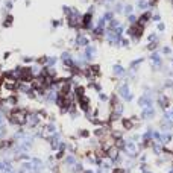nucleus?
<instances>
[{
    "label": "nucleus",
    "mask_w": 173,
    "mask_h": 173,
    "mask_svg": "<svg viewBox=\"0 0 173 173\" xmlns=\"http://www.w3.org/2000/svg\"><path fill=\"white\" fill-rule=\"evenodd\" d=\"M172 140H173L172 132H161V144H169Z\"/></svg>",
    "instance_id": "obj_25"
},
{
    "label": "nucleus",
    "mask_w": 173,
    "mask_h": 173,
    "mask_svg": "<svg viewBox=\"0 0 173 173\" xmlns=\"http://www.w3.org/2000/svg\"><path fill=\"white\" fill-rule=\"evenodd\" d=\"M129 118H131V120H132V121H134V123H137V121H138V120H140V117H138V115H135V114H134V115H132V117H129Z\"/></svg>",
    "instance_id": "obj_58"
},
{
    "label": "nucleus",
    "mask_w": 173,
    "mask_h": 173,
    "mask_svg": "<svg viewBox=\"0 0 173 173\" xmlns=\"http://www.w3.org/2000/svg\"><path fill=\"white\" fill-rule=\"evenodd\" d=\"M154 102H155V96L154 93L149 90V91H146L143 93V96L138 99V106L143 109V108H147V106H154Z\"/></svg>",
    "instance_id": "obj_3"
},
{
    "label": "nucleus",
    "mask_w": 173,
    "mask_h": 173,
    "mask_svg": "<svg viewBox=\"0 0 173 173\" xmlns=\"http://www.w3.org/2000/svg\"><path fill=\"white\" fill-rule=\"evenodd\" d=\"M35 111H37V114H38V117H40L41 120H47V118H49V114H50L46 108H38V109H35Z\"/></svg>",
    "instance_id": "obj_29"
},
{
    "label": "nucleus",
    "mask_w": 173,
    "mask_h": 173,
    "mask_svg": "<svg viewBox=\"0 0 173 173\" xmlns=\"http://www.w3.org/2000/svg\"><path fill=\"white\" fill-rule=\"evenodd\" d=\"M76 103H78L79 111H82L84 114H87V112H91V111H93V109H91V99H90L88 96H84V97L78 99Z\"/></svg>",
    "instance_id": "obj_7"
},
{
    "label": "nucleus",
    "mask_w": 173,
    "mask_h": 173,
    "mask_svg": "<svg viewBox=\"0 0 173 173\" xmlns=\"http://www.w3.org/2000/svg\"><path fill=\"white\" fill-rule=\"evenodd\" d=\"M149 20H152V12H151V11H146V12H143V14L138 17V23L143 24V26H146Z\"/></svg>",
    "instance_id": "obj_20"
},
{
    "label": "nucleus",
    "mask_w": 173,
    "mask_h": 173,
    "mask_svg": "<svg viewBox=\"0 0 173 173\" xmlns=\"http://www.w3.org/2000/svg\"><path fill=\"white\" fill-rule=\"evenodd\" d=\"M132 12H134V6H132V5H126V6H125V9H123V14H125L126 17H128V15H131Z\"/></svg>",
    "instance_id": "obj_41"
},
{
    "label": "nucleus",
    "mask_w": 173,
    "mask_h": 173,
    "mask_svg": "<svg viewBox=\"0 0 173 173\" xmlns=\"http://www.w3.org/2000/svg\"><path fill=\"white\" fill-rule=\"evenodd\" d=\"M120 123H121V128L125 129V131H132V129L135 128V123H134L129 117H121Z\"/></svg>",
    "instance_id": "obj_14"
},
{
    "label": "nucleus",
    "mask_w": 173,
    "mask_h": 173,
    "mask_svg": "<svg viewBox=\"0 0 173 173\" xmlns=\"http://www.w3.org/2000/svg\"><path fill=\"white\" fill-rule=\"evenodd\" d=\"M114 111H115V112H118L120 115H123V112H125V105H123V103L120 102V103L114 108Z\"/></svg>",
    "instance_id": "obj_42"
},
{
    "label": "nucleus",
    "mask_w": 173,
    "mask_h": 173,
    "mask_svg": "<svg viewBox=\"0 0 173 173\" xmlns=\"http://www.w3.org/2000/svg\"><path fill=\"white\" fill-rule=\"evenodd\" d=\"M164 88H172L173 90V79H167L164 82Z\"/></svg>",
    "instance_id": "obj_50"
},
{
    "label": "nucleus",
    "mask_w": 173,
    "mask_h": 173,
    "mask_svg": "<svg viewBox=\"0 0 173 173\" xmlns=\"http://www.w3.org/2000/svg\"><path fill=\"white\" fill-rule=\"evenodd\" d=\"M143 61H144V58H138V59H134V61H131V64H129V68H131V71H137L138 70V65L140 64H143Z\"/></svg>",
    "instance_id": "obj_27"
},
{
    "label": "nucleus",
    "mask_w": 173,
    "mask_h": 173,
    "mask_svg": "<svg viewBox=\"0 0 173 173\" xmlns=\"http://www.w3.org/2000/svg\"><path fill=\"white\" fill-rule=\"evenodd\" d=\"M172 167H173V160H172Z\"/></svg>",
    "instance_id": "obj_63"
},
{
    "label": "nucleus",
    "mask_w": 173,
    "mask_h": 173,
    "mask_svg": "<svg viewBox=\"0 0 173 173\" xmlns=\"http://www.w3.org/2000/svg\"><path fill=\"white\" fill-rule=\"evenodd\" d=\"M146 49L149 52H157V49H158V41H154V43H149L146 46Z\"/></svg>",
    "instance_id": "obj_38"
},
{
    "label": "nucleus",
    "mask_w": 173,
    "mask_h": 173,
    "mask_svg": "<svg viewBox=\"0 0 173 173\" xmlns=\"http://www.w3.org/2000/svg\"><path fill=\"white\" fill-rule=\"evenodd\" d=\"M64 24V20H52L50 21V28L52 29H56V28H61Z\"/></svg>",
    "instance_id": "obj_36"
},
{
    "label": "nucleus",
    "mask_w": 173,
    "mask_h": 173,
    "mask_svg": "<svg viewBox=\"0 0 173 173\" xmlns=\"http://www.w3.org/2000/svg\"><path fill=\"white\" fill-rule=\"evenodd\" d=\"M21 62H23L24 65H32V64H35V56L24 55V56H21Z\"/></svg>",
    "instance_id": "obj_30"
},
{
    "label": "nucleus",
    "mask_w": 173,
    "mask_h": 173,
    "mask_svg": "<svg viewBox=\"0 0 173 173\" xmlns=\"http://www.w3.org/2000/svg\"><path fill=\"white\" fill-rule=\"evenodd\" d=\"M11 55H12V52H11V50H6V52H3L2 59H3V61H8V59L11 58Z\"/></svg>",
    "instance_id": "obj_47"
},
{
    "label": "nucleus",
    "mask_w": 173,
    "mask_h": 173,
    "mask_svg": "<svg viewBox=\"0 0 173 173\" xmlns=\"http://www.w3.org/2000/svg\"><path fill=\"white\" fill-rule=\"evenodd\" d=\"M140 170H141V173H146V172H149V167L144 163V164H140Z\"/></svg>",
    "instance_id": "obj_52"
},
{
    "label": "nucleus",
    "mask_w": 173,
    "mask_h": 173,
    "mask_svg": "<svg viewBox=\"0 0 173 173\" xmlns=\"http://www.w3.org/2000/svg\"><path fill=\"white\" fill-rule=\"evenodd\" d=\"M29 173H34V172H29Z\"/></svg>",
    "instance_id": "obj_64"
},
{
    "label": "nucleus",
    "mask_w": 173,
    "mask_h": 173,
    "mask_svg": "<svg viewBox=\"0 0 173 173\" xmlns=\"http://www.w3.org/2000/svg\"><path fill=\"white\" fill-rule=\"evenodd\" d=\"M62 46H64V40H59V41L55 43V47H59V49H61Z\"/></svg>",
    "instance_id": "obj_57"
},
{
    "label": "nucleus",
    "mask_w": 173,
    "mask_h": 173,
    "mask_svg": "<svg viewBox=\"0 0 173 173\" xmlns=\"http://www.w3.org/2000/svg\"><path fill=\"white\" fill-rule=\"evenodd\" d=\"M155 114H157L155 106H147V108H143V109H141L140 118H141V120H151V118L155 117Z\"/></svg>",
    "instance_id": "obj_12"
},
{
    "label": "nucleus",
    "mask_w": 173,
    "mask_h": 173,
    "mask_svg": "<svg viewBox=\"0 0 173 173\" xmlns=\"http://www.w3.org/2000/svg\"><path fill=\"white\" fill-rule=\"evenodd\" d=\"M87 12H90V14H94V12H96V6H94V5L88 6V11H87Z\"/></svg>",
    "instance_id": "obj_56"
},
{
    "label": "nucleus",
    "mask_w": 173,
    "mask_h": 173,
    "mask_svg": "<svg viewBox=\"0 0 173 173\" xmlns=\"http://www.w3.org/2000/svg\"><path fill=\"white\" fill-rule=\"evenodd\" d=\"M120 46L129 47V38H121V40H120Z\"/></svg>",
    "instance_id": "obj_48"
},
{
    "label": "nucleus",
    "mask_w": 173,
    "mask_h": 173,
    "mask_svg": "<svg viewBox=\"0 0 173 173\" xmlns=\"http://www.w3.org/2000/svg\"><path fill=\"white\" fill-rule=\"evenodd\" d=\"M3 90L8 91V93H17V82H8V81H5Z\"/></svg>",
    "instance_id": "obj_23"
},
{
    "label": "nucleus",
    "mask_w": 173,
    "mask_h": 173,
    "mask_svg": "<svg viewBox=\"0 0 173 173\" xmlns=\"http://www.w3.org/2000/svg\"><path fill=\"white\" fill-rule=\"evenodd\" d=\"M84 173H94V170H91V169H85Z\"/></svg>",
    "instance_id": "obj_60"
},
{
    "label": "nucleus",
    "mask_w": 173,
    "mask_h": 173,
    "mask_svg": "<svg viewBox=\"0 0 173 173\" xmlns=\"http://www.w3.org/2000/svg\"><path fill=\"white\" fill-rule=\"evenodd\" d=\"M31 90V84H21V82H17V93L18 94H24Z\"/></svg>",
    "instance_id": "obj_22"
},
{
    "label": "nucleus",
    "mask_w": 173,
    "mask_h": 173,
    "mask_svg": "<svg viewBox=\"0 0 173 173\" xmlns=\"http://www.w3.org/2000/svg\"><path fill=\"white\" fill-rule=\"evenodd\" d=\"M102 17H103V20H105V21H106V24H108V23L114 18V12H112V11H105Z\"/></svg>",
    "instance_id": "obj_33"
},
{
    "label": "nucleus",
    "mask_w": 173,
    "mask_h": 173,
    "mask_svg": "<svg viewBox=\"0 0 173 173\" xmlns=\"http://www.w3.org/2000/svg\"><path fill=\"white\" fill-rule=\"evenodd\" d=\"M126 35L131 40H134V41H140L143 38V35H144V26H143V24H140V23L131 24V26L126 29Z\"/></svg>",
    "instance_id": "obj_1"
},
{
    "label": "nucleus",
    "mask_w": 173,
    "mask_h": 173,
    "mask_svg": "<svg viewBox=\"0 0 173 173\" xmlns=\"http://www.w3.org/2000/svg\"><path fill=\"white\" fill-rule=\"evenodd\" d=\"M40 125H41V118L38 117V114H37L35 109H31L29 114H28V125L26 126L29 128L31 132H34V131H37L40 128Z\"/></svg>",
    "instance_id": "obj_2"
},
{
    "label": "nucleus",
    "mask_w": 173,
    "mask_h": 173,
    "mask_svg": "<svg viewBox=\"0 0 173 173\" xmlns=\"http://www.w3.org/2000/svg\"><path fill=\"white\" fill-rule=\"evenodd\" d=\"M164 29H166V24H164V23H158V24H157V31H158V32H163Z\"/></svg>",
    "instance_id": "obj_53"
},
{
    "label": "nucleus",
    "mask_w": 173,
    "mask_h": 173,
    "mask_svg": "<svg viewBox=\"0 0 173 173\" xmlns=\"http://www.w3.org/2000/svg\"><path fill=\"white\" fill-rule=\"evenodd\" d=\"M26 97L29 99V100H38V94H37V91L32 90V88L26 93Z\"/></svg>",
    "instance_id": "obj_32"
},
{
    "label": "nucleus",
    "mask_w": 173,
    "mask_h": 173,
    "mask_svg": "<svg viewBox=\"0 0 173 173\" xmlns=\"http://www.w3.org/2000/svg\"><path fill=\"white\" fill-rule=\"evenodd\" d=\"M140 161H141V164H144V163L147 161V155H141V157H140Z\"/></svg>",
    "instance_id": "obj_59"
},
{
    "label": "nucleus",
    "mask_w": 173,
    "mask_h": 173,
    "mask_svg": "<svg viewBox=\"0 0 173 173\" xmlns=\"http://www.w3.org/2000/svg\"><path fill=\"white\" fill-rule=\"evenodd\" d=\"M2 125H6V118H5V115L0 114V126H2Z\"/></svg>",
    "instance_id": "obj_55"
},
{
    "label": "nucleus",
    "mask_w": 173,
    "mask_h": 173,
    "mask_svg": "<svg viewBox=\"0 0 173 173\" xmlns=\"http://www.w3.org/2000/svg\"><path fill=\"white\" fill-rule=\"evenodd\" d=\"M161 52H163V55H167V56H169V55H172V53H173V49H172V47H169V46H164Z\"/></svg>",
    "instance_id": "obj_45"
},
{
    "label": "nucleus",
    "mask_w": 173,
    "mask_h": 173,
    "mask_svg": "<svg viewBox=\"0 0 173 173\" xmlns=\"http://www.w3.org/2000/svg\"><path fill=\"white\" fill-rule=\"evenodd\" d=\"M58 61H59V58H58V56H55V55L49 56V58H47V67H56Z\"/></svg>",
    "instance_id": "obj_31"
},
{
    "label": "nucleus",
    "mask_w": 173,
    "mask_h": 173,
    "mask_svg": "<svg viewBox=\"0 0 173 173\" xmlns=\"http://www.w3.org/2000/svg\"><path fill=\"white\" fill-rule=\"evenodd\" d=\"M157 103H158V105H160L164 111H166V109L170 106V99H169L166 94L160 93V94H158V99H157Z\"/></svg>",
    "instance_id": "obj_13"
},
{
    "label": "nucleus",
    "mask_w": 173,
    "mask_h": 173,
    "mask_svg": "<svg viewBox=\"0 0 173 173\" xmlns=\"http://www.w3.org/2000/svg\"><path fill=\"white\" fill-rule=\"evenodd\" d=\"M112 75L115 78H123L126 75V70H125V67H123L121 64H114L112 65Z\"/></svg>",
    "instance_id": "obj_15"
},
{
    "label": "nucleus",
    "mask_w": 173,
    "mask_h": 173,
    "mask_svg": "<svg viewBox=\"0 0 173 173\" xmlns=\"http://www.w3.org/2000/svg\"><path fill=\"white\" fill-rule=\"evenodd\" d=\"M59 61L62 62V67H67V68H70V67L75 65L73 53H71L70 50H62V53H61V56H59Z\"/></svg>",
    "instance_id": "obj_8"
},
{
    "label": "nucleus",
    "mask_w": 173,
    "mask_h": 173,
    "mask_svg": "<svg viewBox=\"0 0 173 173\" xmlns=\"http://www.w3.org/2000/svg\"><path fill=\"white\" fill-rule=\"evenodd\" d=\"M47 58H49V55L35 56V64H37V65H40V67H44V65H47Z\"/></svg>",
    "instance_id": "obj_26"
},
{
    "label": "nucleus",
    "mask_w": 173,
    "mask_h": 173,
    "mask_svg": "<svg viewBox=\"0 0 173 173\" xmlns=\"http://www.w3.org/2000/svg\"><path fill=\"white\" fill-rule=\"evenodd\" d=\"M170 61H172V64H173V58H172V59H170Z\"/></svg>",
    "instance_id": "obj_62"
},
{
    "label": "nucleus",
    "mask_w": 173,
    "mask_h": 173,
    "mask_svg": "<svg viewBox=\"0 0 173 173\" xmlns=\"http://www.w3.org/2000/svg\"><path fill=\"white\" fill-rule=\"evenodd\" d=\"M152 20L155 21V23H160V20H161V15L157 12V14H152Z\"/></svg>",
    "instance_id": "obj_54"
},
{
    "label": "nucleus",
    "mask_w": 173,
    "mask_h": 173,
    "mask_svg": "<svg viewBox=\"0 0 173 173\" xmlns=\"http://www.w3.org/2000/svg\"><path fill=\"white\" fill-rule=\"evenodd\" d=\"M88 68H90V71H91V75H93L94 79L102 76V70H100V65H99V64H90Z\"/></svg>",
    "instance_id": "obj_19"
},
{
    "label": "nucleus",
    "mask_w": 173,
    "mask_h": 173,
    "mask_svg": "<svg viewBox=\"0 0 173 173\" xmlns=\"http://www.w3.org/2000/svg\"><path fill=\"white\" fill-rule=\"evenodd\" d=\"M94 29V17L90 12L82 14V23H81V31L84 32H91Z\"/></svg>",
    "instance_id": "obj_4"
},
{
    "label": "nucleus",
    "mask_w": 173,
    "mask_h": 173,
    "mask_svg": "<svg viewBox=\"0 0 173 173\" xmlns=\"http://www.w3.org/2000/svg\"><path fill=\"white\" fill-rule=\"evenodd\" d=\"M56 97H58V91L56 90H49L46 97H44V103H55Z\"/></svg>",
    "instance_id": "obj_17"
},
{
    "label": "nucleus",
    "mask_w": 173,
    "mask_h": 173,
    "mask_svg": "<svg viewBox=\"0 0 173 173\" xmlns=\"http://www.w3.org/2000/svg\"><path fill=\"white\" fill-rule=\"evenodd\" d=\"M123 9H125V6H123V3H120V2H118V3H115V5H114V11H112V12H114V14H121V12H123Z\"/></svg>",
    "instance_id": "obj_39"
},
{
    "label": "nucleus",
    "mask_w": 173,
    "mask_h": 173,
    "mask_svg": "<svg viewBox=\"0 0 173 173\" xmlns=\"http://www.w3.org/2000/svg\"><path fill=\"white\" fill-rule=\"evenodd\" d=\"M163 120H164V121H167V120H172V111H170V112L164 111V114H163Z\"/></svg>",
    "instance_id": "obj_49"
},
{
    "label": "nucleus",
    "mask_w": 173,
    "mask_h": 173,
    "mask_svg": "<svg viewBox=\"0 0 173 173\" xmlns=\"http://www.w3.org/2000/svg\"><path fill=\"white\" fill-rule=\"evenodd\" d=\"M65 155H67V152H65V151H58V152H55V155H53V157H55V160H56V161H62V160L65 158Z\"/></svg>",
    "instance_id": "obj_35"
},
{
    "label": "nucleus",
    "mask_w": 173,
    "mask_h": 173,
    "mask_svg": "<svg viewBox=\"0 0 173 173\" xmlns=\"http://www.w3.org/2000/svg\"><path fill=\"white\" fill-rule=\"evenodd\" d=\"M137 6H138V9H140V11H143V12H146L147 9L151 8V5H149V2H147V0H138Z\"/></svg>",
    "instance_id": "obj_28"
},
{
    "label": "nucleus",
    "mask_w": 173,
    "mask_h": 173,
    "mask_svg": "<svg viewBox=\"0 0 173 173\" xmlns=\"http://www.w3.org/2000/svg\"><path fill=\"white\" fill-rule=\"evenodd\" d=\"M84 58L87 59V62L88 64H91V61L96 58V55H97V47H96V44H90V46H87L85 49H84Z\"/></svg>",
    "instance_id": "obj_9"
},
{
    "label": "nucleus",
    "mask_w": 173,
    "mask_h": 173,
    "mask_svg": "<svg viewBox=\"0 0 173 173\" xmlns=\"http://www.w3.org/2000/svg\"><path fill=\"white\" fill-rule=\"evenodd\" d=\"M5 100H6V105L9 108L20 106V96H18V93H9L8 96H5Z\"/></svg>",
    "instance_id": "obj_10"
},
{
    "label": "nucleus",
    "mask_w": 173,
    "mask_h": 173,
    "mask_svg": "<svg viewBox=\"0 0 173 173\" xmlns=\"http://www.w3.org/2000/svg\"><path fill=\"white\" fill-rule=\"evenodd\" d=\"M128 23H129V24H137V23H138V17L134 15V14L128 15Z\"/></svg>",
    "instance_id": "obj_43"
},
{
    "label": "nucleus",
    "mask_w": 173,
    "mask_h": 173,
    "mask_svg": "<svg viewBox=\"0 0 173 173\" xmlns=\"http://www.w3.org/2000/svg\"><path fill=\"white\" fill-rule=\"evenodd\" d=\"M172 129H173V121L172 120H167V121L161 120V131L163 132H172Z\"/></svg>",
    "instance_id": "obj_24"
},
{
    "label": "nucleus",
    "mask_w": 173,
    "mask_h": 173,
    "mask_svg": "<svg viewBox=\"0 0 173 173\" xmlns=\"http://www.w3.org/2000/svg\"><path fill=\"white\" fill-rule=\"evenodd\" d=\"M76 163H78V155H73V154H67L65 158L62 160V166L65 170H70Z\"/></svg>",
    "instance_id": "obj_11"
},
{
    "label": "nucleus",
    "mask_w": 173,
    "mask_h": 173,
    "mask_svg": "<svg viewBox=\"0 0 173 173\" xmlns=\"http://www.w3.org/2000/svg\"><path fill=\"white\" fill-rule=\"evenodd\" d=\"M2 26H3L5 29H11V28L14 26V15H12L11 12H9V14H6V15L3 17Z\"/></svg>",
    "instance_id": "obj_18"
},
{
    "label": "nucleus",
    "mask_w": 173,
    "mask_h": 173,
    "mask_svg": "<svg viewBox=\"0 0 173 173\" xmlns=\"http://www.w3.org/2000/svg\"><path fill=\"white\" fill-rule=\"evenodd\" d=\"M147 40H149V43H154V41H158V40H160V37H158V34H157V32H152L149 37H147Z\"/></svg>",
    "instance_id": "obj_46"
},
{
    "label": "nucleus",
    "mask_w": 173,
    "mask_h": 173,
    "mask_svg": "<svg viewBox=\"0 0 173 173\" xmlns=\"http://www.w3.org/2000/svg\"><path fill=\"white\" fill-rule=\"evenodd\" d=\"M111 173H126V169H125V167H121V166H118V167H112Z\"/></svg>",
    "instance_id": "obj_44"
},
{
    "label": "nucleus",
    "mask_w": 173,
    "mask_h": 173,
    "mask_svg": "<svg viewBox=\"0 0 173 173\" xmlns=\"http://www.w3.org/2000/svg\"><path fill=\"white\" fill-rule=\"evenodd\" d=\"M3 8L9 12V11H12V8H14V2L12 0H3Z\"/></svg>",
    "instance_id": "obj_37"
},
{
    "label": "nucleus",
    "mask_w": 173,
    "mask_h": 173,
    "mask_svg": "<svg viewBox=\"0 0 173 173\" xmlns=\"http://www.w3.org/2000/svg\"><path fill=\"white\" fill-rule=\"evenodd\" d=\"M8 135V125H2L0 126V140H5Z\"/></svg>",
    "instance_id": "obj_34"
},
{
    "label": "nucleus",
    "mask_w": 173,
    "mask_h": 173,
    "mask_svg": "<svg viewBox=\"0 0 173 173\" xmlns=\"http://www.w3.org/2000/svg\"><path fill=\"white\" fill-rule=\"evenodd\" d=\"M47 121H49V123H56V115H55V114H49Z\"/></svg>",
    "instance_id": "obj_51"
},
{
    "label": "nucleus",
    "mask_w": 173,
    "mask_h": 173,
    "mask_svg": "<svg viewBox=\"0 0 173 173\" xmlns=\"http://www.w3.org/2000/svg\"><path fill=\"white\" fill-rule=\"evenodd\" d=\"M117 94L123 99L125 102H131L132 99H134V94L131 93V90H129V85H128V82H125V84H121L120 87H118V90H117Z\"/></svg>",
    "instance_id": "obj_6"
},
{
    "label": "nucleus",
    "mask_w": 173,
    "mask_h": 173,
    "mask_svg": "<svg viewBox=\"0 0 173 173\" xmlns=\"http://www.w3.org/2000/svg\"><path fill=\"white\" fill-rule=\"evenodd\" d=\"M90 44H91V40L85 35V32L78 31V34L75 37V49H78V50H79V49H85Z\"/></svg>",
    "instance_id": "obj_5"
},
{
    "label": "nucleus",
    "mask_w": 173,
    "mask_h": 173,
    "mask_svg": "<svg viewBox=\"0 0 173 173\" xmlns=\"http://www.w3.org/2000/svg\"><path fill=\"white\" fill-rule=\"evenodd\" d=\"M97 96H99V100H100V102H105V103H108V100H109V96H108V94H105V93L102 91V93H99Z\"/></svg>",
    "instance_id": "obj_40"
},
{
    "label": "nucleus",
    "mask_w": 173,
    "mask_h": 173,
    "mask_svg": "<svg viewBox=\"0 0 173 173\" xmlns=\"http://www.w3.org/2000/svg\"><path fill=\"white\" fill-rule=\"evenodd\" d=\"M73 94H75L76 100H78V99H81V97H84V96H87V87L82 85V84H79L78 87L73 88Z\"/></svg>",
    "instance_id": "obj_16"
},
{
    "label": "nucleus",
    "mask_w": 173,
    "mask_h": 173,
    "mask_svg": "<svg viewBox=\"0 0 173 173\" xmlns=\"http://www.w3.org/2000/svg\"><path fill=\"white\" fill-rule=\"evenodd\" d=\"M172 118H173V109H172Z\"/></svg>",
    "instance_id": "obj_61"
},
{
    "label": "nucleus",
    "mask_w": 173,
    "mask_h": 173,
    "mask_svg": "<svg viewBox=\"0 0 173 173\" xmlns=\"http://www.w3.org/2000/svg\"><path fill=\"white\" fill-rule=\"evenodd\" d=\"M76 137H78L79 140H88V138L91 137V132H90V129H84V128H81V129H78Z\"/></svg>",
    "instance_id": "obj_21"
}]
</instances>
